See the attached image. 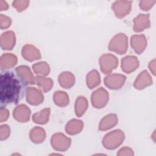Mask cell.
<instances>
[{"label": "cell", "instance_id": "9a60e30c", "mask_svg": "<svg viewBox=\"0 0 156 156\" xmlns=\"http://www.w3.org/2000/svg\"><path fill=\"white\" fill-rule=\"evenodd\" d=\"M150 27L149 14H139L133 19V30L140 32Z\"/></svg>", "mask_w": 156, "mask_h": 156}, {"label": "cell", "instance_id": "9c48e42d", "mask_svg": "<svg viewBox=\"0 0 156 156\" xmlns=\"http://www.w3.org/2000/svg\"><path fill=\"white\" fill-rule=\"evenodd\" d=\"M26 100L31 105H37L41 104L44 100V96L41 91L35 87H27L26 91Z\"/></svg>", "mask_w": 156, "mask_h": 156}, {"label": "cell", "instance_id": "cb8c5ba5", "mask_svg": "<svg viewBox=\"0 0 156 156\" xmlns=\"http://www.w3.org/2000/svg\"><path fill=\"white\" fill-rule=\"evenodd\" d=\"M35 81L39 88L44 92L49 91L53 86V81L49 77H46L43 76H37L35 77Z\"/></svg>", "mask_w": 156, "mask_h": 156}, {"label": "cell", "instance_id": "4316f807", "mask_svg": "<svg viewBox=\"0 0 156 156\" xmlns=\"http://www.w3.org/2000/svg\"><path fill=\"white\" fill-rule=\"evenodd\" d=\"M53 101L54 103L59 107H65L69 102V99L68 94L63 91H55L53 95Z\"/></svg>", "mask_w": 156, "mask_h": 156}, {"label": "cell", "instance_id": "52a82bcc", "mask_svg": "<svg viewBox=\"0 0 156 156\" xmlns=\"http://www.w3.org/2000/svg\"><path fill=\"white\" fill-rule=\"evenodd\" d=\"M126 80L124 75L121 74H112L107 76L104 80V84L110 89L117 90L123 86Z\"/></svg>", "mask_w": 156, "mask_h": 156}, {"label": "cell", "instance_id": "7402d4cb", "mask_svg": "<svg viewBox=\"0 0 156 156\" xmlns=\"http://www.w3.org/2000/svg\"><path fill=\"white\" fill-rule=\"evenodd\" d=\"M29 138L34 143H41L46 138L45 130L42 127H35L30 130Z\"/></svg>", "mask_w": 156, "mask_h": 156}, {"label": "cell", "instance_id": "1f68e13d", "mask_svg": "<svg viewBox=\"0 0 156 156\" xmlns=\"http://www.w3.org/2000/svg\"><path fill=\"white\" fill-rule=\"evenodd\" d=\"M155 1H141L140 2V7L144 11L149 10L155 4Z\"/></svg>", "mask_w": 156, "mask_h": 156}, {"label": "cell", "instance_id": "2e32d148", "mask_svg": "<svg viewBox=\"0 0 156 156\" xmlns=\"http://www.w3.org/2000/svg\"><path fill=\"white\" fill-rule=\"evenodd\" d=\"M16 72L21 79L26 84H34L35 83V77L30 68L24 65H21L16 68Z\"/></svg>", "mask_w": 156, "mask_h": 156}, {"label": "cell", "instance_id": "83f0119b", "mask_svg": "<svg viewBox=\"0 0 156 156\" xmlns=\"http://www.w3.org/2000/svg\"><path fill=\"white\" fill-rule=\"evenodd\" d=\"M34 71L38 76H46L49 74L50 67L46 62H40L32 65Z\"/></svg>", "mask_w": 156, "mask_h": 156}, {"label": "cell", "instance_id": "30bf717a", "mask_svg": "<svg viewBox=\"0 0 156 156\" xmlns=\"http://www.w3.org/2000/svg\"><path fill=\"white\" fill-rule=\"evenodd\" d=\"M30 108L24 104L18 105L13 112V118L20 122H26L30 119Z\"/></svg>", "mask_w": 156, "mask_h": 156}, {"label": "cell", "instance_id": "603a6c76", "mask_svg": "<svg viewBox=\"0 0 156 156\" xmlns=\"http://www.w3.org/2000/svg\"><path fill=\"white\" fill-rule=\"evenodd\" d=\"M86 82L87 87L90 89L98 87L101 83V77L98 71L96 69L90 71L87 75Z\"/></svg>", "mask_w": 156, "mask_h": 156}, {"label": "cell", "instance_id": "4fadbf2b", "mask_svg": "<svg viewBox=\"0 0 156 156\" xmlns=\"http://www.w3.org/2000/svg\"><path fill=\"white\" fill-rule=\"evenodd\" d=\"M139 61L136 57L126 56L121 60V69L124 73L129 74L136 70L139 66Z\"/></svg>", "mask_w": 156, "mask_h": 156}, {"label": "cell", "instance_id": "5bb4252c", "mask_svg": "<svg viewBox=\"0 0 156 156\" xmlns=\"http://www.w3.org/2000/svg\"><path fill=\"white\" fill-rule=\"evenodd\" d=\"M131 46L135 52L138 54H141L146 48L147 40L146 37L143 35H134L130 39Z\"/></svg>", "mask_w": 156, "mask_h": 156}, {"label": "cell", "instance_id": "ba28073f", "mask_svg": "<svg viewBox=\"0 0 156 156\" xmlns=\"http://www.w3.org/2000/svg\"><path fill=\"white\" fill-rule=\"evenodd\" d=\"M112 8L116 17L122 18L130 13L132 8V1H117L113 3Z\"/></svg>", "mask_w": 156, "mask_h": 156}, {"label": "cell", "instance_id": "e575fe53", "mask_svg": "<svg viewBox=\"0 0 156 156\" xmlns=\"http://www.w3.org/2000/svg\"><path fill=\"white\" fill-rule=\"evenodd\" d=\"M149 68L153 75H155V60L153 59L149 64Z\"/></svg>", "mask_w": 156, "mask_h": 156}, {"label": "cell", "instance_id": "e0dca14e", "mask_svg": "<svg viewBox=\"0 0 156 156\" xmlns=\"http://www.w3.org/2000/svg\"><path fill=\"white\" fill-rule=\"evenodd\" d=\"M152 83V80L147 71H143L136 78L133 85L136 89L142 90Z\"/></svg>", "mask_w": 156, "mask_h": 156}, {"label": "cell", "instance_id": "d6986e66", "mask_svg": "<svg viewBox=\"0 0 156 156\" xmlns=\"http://www.w3.org/2000/svg\"><path fill=\"white\" fill-rule=\"evenodd\" d=\"M17 57L13 54H3L0 58V66L2 69H7L12 68L17 63Z\"/></svg>", "mask_w": 156, "mask_h": 156}, {"label": "cell", "instance_id": "d6a6232c", "mask_svg": "<svg viewBox=\"0 0 156 156\" xmlns=\"http://www.w3.org/2000/svg\"><path fill=\"white\" fill-rule=\"evenodd\" d=\"M118 155L121 156V155H133L134 153L133 150L128 147H124L121 148L117 154Z\"/></svg>", "mask_w": 156, "mask_h": 156}, {"label": "cell", "instance_id": "6da1fadb", "mask_svg": "<svg viewBox=\"0 0 156 156\" xmlns=\"http://www.w3.org/2000/svg\"><path fill=\"white\" fill-rule=\"evenodd\" d=\"M19 81L13 74L6 73L1 74L0 79V99L2 104L16 102L20 92Z\"/></svg>", "mask_w": 156, "mask_h": 156}, {"label": "cell", "instance_id": "f1b7e54d", "mask_svg": "<svg viewBox=\"0 0 156 156\" xmlns=\"http://www.w3.org/2000/svg\"><path fill=\"white\" fill-rule=\"evenodd\" d=\"M29 1H21V0H16L14 1L12 3V5L14 8L16 9L18 12H22L29 5Z\"/></svg>", "mask_w": 156, "mask_h": 156}, {"label": "cell", "instance_id": "8fae6325", "mask_svg": "<svg viewBox=\"0 0 156 156\" xmlns=\"http://www.w3.org/2000/svg\"><path fill=\"white\" fill-rule=\"evenodd\" d=\"M21 54L23 58L29 62L37 60L41 58L40 51L35 46L30 44H27L23 47Z\"/></svg>", "mask_w": 156, "mask_h": 156}, {"label": "cell", "instance_id": "8992f818", "mask_svg": "<svg viewBox=\"0 0 156 156\" xmlns=\"http://www.w3.org/2000/svg\"><path fill=\"white\" fill-rule=\"evenodd\" d=\"M51 143L53 147L58 151H65L71 145V140L62 133H57L52 135Z\"/></svg>", "mask_w": 156, "mask_h": 156}, {"label": "cell", "instance_id": "f546056e", "mask_svg": "<svg viewBox=\"0 0 156 156\" xmlns=\"http://www.w3.org/2000/svg\"><path fill=\"white\" fill-rule=\"evenodd\" d=\"M12 24V20L10 17L3 14L0 15V28L1 29H5L9 28Z\"/></svg>", "mask_w": 156, "mask_h": 156}, {"label": "cell", "instance_id": "3957f363", "mask_svg": "<svg viewBox=\"0 0 156 156\" xmlns=\"http://www.w3.org/2000/svg\"><path fill=\"white\" fill-rule=\"evenodd\" d=\"M128 38L122 33L115 35L110 40L108 44V49L118 54H124L127 50Z\"/></svg>", "mask_w": 156, "mask_h": 156}, {"label": "cell", "instance_id": "ac0fdd59", "mask_svg": "<svg viewBox=\"0 0 156 156\" xmlns=\"http://www.w3.org/2000/svg\"><path fill=\"white\" fill-rule=\"evenodd\" d=\"M118 123V116L116 114L110 113L104 116L99 124V130L105 131L115 126Z\"/></svg>", "mask_w": 156, "mask_h": 156}, {"label": "cell", "instance_id": "836d02e7", "mask_svg": "<svg viewBox=\"0 0 156 156\" xmlns=\"http://www.w3.org/2000/svg\"><path fill=\"white\" fill-rule=\"evenodd\" d=\"M9 115V110L7 109H6L5 108L1 107V110H0V121H1V122L5 121L8 119Z\"/></svg>", "mask_w": 156, "mask_h": 156}, {"label": "cell", "instance_id": "d4e9b609", "mask_svg": "<svg viewBox=\"0 0 156 156\" xmlns=\"http://www.w3.org/2000/svg\"><path fill=\"white\" fill-rule=\"evenodd\" d=\"M88 103L87 99L83 96H79L75 102V113L77 116H82L88 108Z\"/></svg>", "mask_w": 156, "mask_h": 156}, {"label": "cell", "instance_id": "7a4b0ae2", "mask_svg": "<svg viewBox=\"0 0 156 156\" xmlns=\"http://www.w3.org/2000/svg\"><path fill=\"white\" fill-rule=\"evenodd\" d=\"M124 138L125 135L122 130H115L104 136L102 143L107 149H115L122 143Z\"/></svg>", "mask_w": 156, "mask_h": 156}, {"label": "cell", "instance_id": "d590c367", "mask_svg": "<svg viewBox=\"0 0 156 156\" xmlns=\"http://www.w3.org/2000/svg\"><path fill=\"white\" fill-rule=\"evenodd\" d=\"M8 7H9V5L5 1L3 0L0 1V10L1 11L6 10L8 9Z\"/></svg>", "mask_w": 156, "mask_h": 156}, {"label": "cell", "instance_id": "277c9868", "mask_svg": "<svg viewBox=\"0 0 156 156\" xmlns=\"http://www.w3.org/2000/svg\"><path fill=\"white\" fill-rule=\"evenodd\" d=\"M99 65L102 73L104 74H110L117 67L118 60L113 54H104L99 58Z\"/></svg>", "mask_w": 156, "mask_h": 156}, {"label": "cell", "instance_id": "4dcf8cb0", "mask_svg": "<svg viewBox=\"0 0 156 156\" xmlns=\"http://www.w3.org/2000/svg\"><path fill=\"white\" fill-rule=\"evenodd\" d=\"M10 134V129L7 124H3L0 127V139L5 140L7 139Z\"/></svg>", "mask_w": 156, "mask_h": 156}, {"label": "cell", "instance_id": "ffe728a7", "mask_svg": "<svg viewBox=\"0 0 156 156\" xmlns=\"http://www.w3.org/2000/svg\"><path fill=\"white\" fill-rule=\"evenodd\" d=\"M58 81L60 86L63 88H70L74 84L75 77L71 72L65 71L58 76Z\"/></svg>", "mask_w": 156, "mask_h": 156}, {"label": "cell", "instance_id": "44dd1931", "mask_svg": "<svg viewBox=\"0 0 156 156\" xmlns=\"http://www.w3.org/2000/svg\"><path fill=\"white\" fill-rule=\"evenodd\" d=\"M83 127V123L81 120L73 119L66 125L65 130L69 135H76L80 133Z\"/></svg>", "mask_w": 156, "mask_h": 156}, {"label": "cell", "instance_id": "484cf974", "mask_svg": "<svg viewBox=\"0 0 156 156\" xmlns=\"http://www.w3.org/2000/svg\"><path fill=\"white\" fill-rule=\"evenodd\" d=\"M51 110L49 108H46L41 110L40 112L35 113L32 116V120L34 122L39 124H44L48 122L49 119Z\"/></svg>", "mask_w": 156, "mask_h": 156}, {"label": "cell", "instance_id": "5b68a950", "mask_svg": "<svg viewBox=\"0 0 156 156\" xmlns=\"http://www.w3.org/2000/svg\"><path fill=\"white\" fill-rule=\"evenodd\" d=\"M109 94L108 92L102 87H100L95 90L91 94V103L94 107L101 108L105 107L108 103Z\"/></svg>", "mask_w": 156, "mask_h": 156}, {"label": "cell", "instance_id": "7c38bea8", "mask_svg": "<svg viewBox=\"0 0 156 156\" xmlns=\"http://www.w3.org/2000/svg\"><path fill=\"white\" fill-rule=\"evenodd\" d=\"M16 37L13 31L8 30L2 33L0 37L1 47L4 50H11L15 44Z\"/></svg>", "mask_w": 156, "mask_h": 156}]
</instances>
